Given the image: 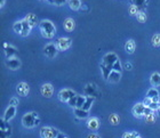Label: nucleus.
I'll return each mask as SVG.
<instances>
[{"instance_id":"13","label":"nucleus","mask_w":160,"mask_h":138,"mask_svg":"<svg viewBox=\"0 0 160 138\" xmlns=\"http://www.w3.org/2000/svg\"><path fill=\"white\" fill-rule=\"evenodd\" d=\"M6 65L8 69L15 71V70H18V69L21 68V62L18 58L12 57V58H8V61L6 62Z\"/></svg>"},{"instance_id":"2","label":"nucleus","mask_w":160,"mask_h":138,"mask_svg":"<svg viewBox=\"0 0 160 138\" xmlns=\"http://www.w3.org/2000/svg\"><path fill=\"white\" fill-rule=\"evenodd\" d=\"M40 27V32H41V36L46 39H52V38L56 34V27L50 21L48 20H43L39 23Z\"/></svg>"},{"instance_id":"17","label":"nucleus","mask_w":160,"mask_h":138,"mask_svg":"<svg viewBox=\"0 0 160 138\" xmlns=\"http://www.w3.org/2000/svg\"><path fill=\"white\" fill-rule=\"evenodd\" d=\"M22 23H23V29H22L21 36H22V37H28L31 31V25H30V23L28 22L27 18H24V20L22 21Z\"/></svg>"},{"instance_id":"3","label":"nucleus","mask_w":160,"mask_h":138,"mask_svg":"<svg viewBox=\"0 0 160 138\" xmlns=\"http://www.w3.org/2000/svg\"><path fill=\"white\" fill-rule=\"evenodd\" d=\"M39 123H40L39 115H38L36 112L27 113V114L22 118V125H23V127H25V128H29V129L34 128V127H37Z\"/></svg>"},{"instance_id":"10","label":"nucleus","mask_w":160,"mask_h":138,"mask_svg":"<svg viewBox=\"0 0 160 138\" xmlns=\"http://www.w3.org/2000/svg\"><path fill=\"white\" fill-rule=\"evenodd\" d=\"M16 91L20 96L25 97V96H28L29 91H30V87H29V84H28L27 82H20V83L17 84Z\"/></svg>"},{"instance_id":"30","label":"nucleus","mask_w":160,"mask_h":138,"mask_svg":"<svg viewBox=\"0 0 160 138\" xmlns=\"http://www.w3.org/2000/svg\"><path fill=\"white\" fill-rule=\"evenodd\" d=\"M151 41L154 47H160V34H154Z\"/></svg>"},{"instance_id":"35","label":"nucleus","mask_w":160,"mask_h":138,"mask_svg":"<svg viewBox=\"0 0 160 138\" xmlns=\"http://www.w3.org/2000/svg\"><path fill=\"white\" fill-rule=\"evenodd\" d=\"M113 70L117 71V72H121V71H122V65H121V63H120L119 59H118V61L113 64Z\"/></svg>"},{"instance_id":"36","label":"nucleus","mask_w":160,"mask_h":138,"mask_svg":"<svg viewBox=\"0 0 160 138\" xmlns=\"http://www.w3.org/2000/svg\"><path fill=\"white\" fill-rule=\"evenodd\" d=\"M160 106V103L159 102H152L148 107H150L151 110H153V111H158V108H159Z\"/></svg>"},{"instance_id":"48","label":"nucleus","mask_w":160,"mask_h":138,"mask_svg":"<svg viewBox=\"0 0 160 138\" xmlns=\"http://www.w3.org/2000/svg\"><path fill=\"white\" fill-rule=\"evenodd\" d=\"M135 138H142V137H141V136H137V137H135Z\"/></svg>"},{"instance_id":"47","label":"nucleus","mask_w":160,"mask_h":138,"mask_svg":"<svg viewBox=\"0 0 160 138\" xmlns=\"http://www.w3.org/2000/svg\"><path fill=\"white\" fill-rule=\"evenodd\" d=\"M157 112L159 113V115H160V106H159V108H158V111H157Z\"/></svg>"},{"instance_id":"37","label":"nucleus","mask_w":160,"mask_h":138,"mask_svg":"<svg viewBox=\"0 0 160 138\" xmlns=\"http://www.w3.org/2000/svg\"><path fill=\"white\" fill-rule=\"evenodd\" d=\"M145 121L148 122V123H152V122H154V120H156V117H154V113L153 114L149 115V117H145Z\"/></svg>"},{"instance_id":"22","label":"nucleus","mask_w":160,"mask_h":138,"mask_svg":"<svg viewBox=\"0 0 160 138\" xmlns=\"http://www.w3.org/2000/svg\"><path fill=\"white\" fill-rule=\"evenodd\" d=\"M74 115L78 119H86L88 117V111H85L83 108L74 107Z\"/></svg>"},{"instance_id":"25","label":"nucleus","mask_w":160,"mask_h":138,"mask_svg":"<svg viewBox=\"0 0 160 138\" xmlns=\"http://www.w3.org/2000/svg\"><path fill=\"white\" fill-rule=\"evenodd\" d=\"M135 42H134L133 40H128L126 42V45H125V49H126V51L128 53V54H133L134 50H135Z\"/></svg>"},{"instance_id":"33","label":"nucleus","mask_w":160,"mask_h":138,"mask_svg":"<svg viewBox=\"0 0 160 138\" xmlns=\"http://www.w3.org/2000/svg\"><path fill=\"white\" fill-rule=\"evenodd\" d=\"M77 99H78V96L76 95V96H73L72 98H70V99H69L68 104L70 105L71 107H76V106H77Z\"/></svg>"},{"instance_id":"38","label":"nucleus","mask_w":160,"mask_h":138,"mask_svg":"<svg viewBox=\"0 0 160 138\" xmlns=\"http://www.w3.org/2000/svg\"><path fill=\"white\" fill-rule=\"evenodd\" d=\"M67 2H69L68 0H54V5H56V6H63Z\"/></svg>"},{"instance_id":"44","label":"nucleus","mask_w":160,"mask_h":138,"mask_svg":"<svg viewBox=\"0 0 160 138\" xmlns=\"http://www.w3.org/2000/svg\"><path fill=\"white\" fill-rule=\"evenodd\" d=\"M5 2H6V0H0V7H1V8L5 6Z\"/></svg>"},{"instance_id":"28","label":"nucleus","mask_w":160,"mask_h":138,"mask_svg":"<svg viewBox=\"0 0 160 138\" xmlns=\"http://www.w3.org/2000/svg\"><path fill=\"white\" fill-rule=\"evenodd\" d=\"M22 29H23V23H22V21H20V22H16V23H14L13 30L15 31L16 33L21 34V32H22Z\"/></svg>"},{"instance_id":"6","label":"nucleus","mask_w":160,"mask_h":138,"mask_svg":"<svg viewBox=\"0 0 160 138\" xmlns=\"http://www.w3.org/2000/svg\"><path fill=\"white\" fill-rule=\"evenodd\" d=\"M57 50H58V48H57L56 45L48 44V45H46V46H45V48H43V54L46 55L47 57L53 58V57H55V56H56Z\"/></svg>"},{"instance_id":"32","label":"nucleus","mask_w":160,"mask_h":138,"mask_svg":"<svg viewBox=\"0 0 160 138\" xmlns=\"http://www.w3.org/2000/svg\"><path fill=\"white\" fill-rule=\"evenodd\" d=\"M138 13H140V9H138L135 5H130V7H129V14L130 15H135V16H136Z\"/></svg>"},{"instance_id":"20","label":"nucleus","mask_w":160,"mask_h":138,"mask_svg":"<svg viewBox=\"0 0 160 138\" xmlns=\"http://www.w3.org/2000/svg\"><path fill=\"white\" fill-rule=\"evenodd\" d=\"M63 26H64V29H65V31L71 32V31H73L74 26H76V23H74V21L72 20V18H67V20L64 21Z\"/></svg>"},{"instance_id":"15","label":"nucleus","mask_w":160,"mask_h":138,"mask_svg":"<svg viewBox=\"0 0 160 138\" xmlns=\"http://www.w3.org/2000/svg\"><path fill=\"white\" fill-rule=\"evenodd\" d=\"M100 120L97 118H95V117H93V118H90L88 121H87V127L90 129V130H97V129L100 128Z\"/></svg>"},{"instance_id":"11","label":"nucleus","mask_w":160,"mask_h":138,"mask_svg":"<svg viewBox=\"0 0 160 138\" xmlns=\"http://www.w3.org/2000/svg\"><path fill=\"white\" fill-rule=\"evenodd\" d=\"M40 93H41L42 96H45L46 98H49L53 96L54 87L50 83H45L41 86V88H40Z\"/></svg>"},{"instance_id":"43","label":"nucleus","mask_w":160,"mask_h":138,"mask_svg":"<svg viewBox=\"0 0 160 138\" xmlns=\"http://www.w3.org/2000/svg\"><path fill=\"white\" fill-rule=\"evenodd\" d=\"M125 68H126V70H132L133 65L130 64V63H126V64H125Z\"/></svg>"},{"instance_id":"1","label":"nucleus","mask_w":160,"mask_h":138,"mask_svg":"<svg viewBox=\"0 0 160 138\" xmlns=\"http://www.w3.org/2000/svg\"><path fill=\"white\" fill-rule=\"evenodd\" d=\"M117 54L114 53H108L102 59V63L100 64L101 71H102V74H103V78L105 80H108V78L110 75L111 71L113 70V64L118 61Z\"/></svg>"},{"instance_id":"4","label":"nucleus","mask_w":160,"mask_h":138,"mask_svg":"<svg viewBox=\"0 0 160 138\" xmlns=\"http://www.w3.org/2000/svg\"><path fill=\"white\" fill-rule=\"evenodd\" d=\"M58 130L52 127H42L40 129V137L41 138H57Z\"/></svg>"},{"instance_id":"45","label":"nucleus","mask_w":160,"mask_h":138,"mask_svg":"<svg viewBox=\"0 0 160 138\" xmlns=\"http://www.w3.org/2000/svg\"><path fill=\"white\" fill-rule=\"evenodd\" d=\"M57 138H68V137L65 135H63V134H61V132H60V134H58V136H57Z\"/></svg>"},{"instance_id":"21","label":"nucleus","mask_w":160,"mask_h":138,"mask_svg":"<svg viewBox=\"0 0 160 138\" xmlns=\"http://www.w3.org/2000/svg\"><path fill=\"white\" fill-rule=\"evenodd\" d=\"M150 83L152 87H159L160 86V74L158 72L153 73L150 78Z\"/></svg>"},{"instance_id":"9","label":"nucleus","mask_w":160,"mask_h":138,"mask_svg":"<svg viewBox=\"0 0 160 138\" xmlns=\"http://www.w3.org/2000/svg\"><path fill=\"white\" fill-rule=\"evenodd\" d=\"M0 132H1V138H8L12 134V128L8 125V122L1 119V127H0Z\"/></svg>"},{"instance_id":"16","label":"nucleus","mask_w":160,"mask_h":138,"mask_svg":"<svg viewBox=\"0 0 160 138\" xmlns=\"http://www.w3.org/2000/svg\"><path fill=\"white\" fill-rule=\"evenodd\" d=\"M120 78H121V72H117V71L112 70L109 78H108V81L111 83H117L120 81Z\"/></svg>"},{"instance_id":"18","label":"nucleus","mask_w":160,"mask_h":138,"mask_svg":"<svg viewBox=\"0 0 160 138\" xmlns=\"http://www.w3.org/2000/svg\"><path fill=\"white\" fill-rule=\"evenodd\" d=\"M148 1L149 0H132V5H135L140 9V12H144L148 5Z\"/></svg>"},{"instance_id":"31","label":"nucleus","mask_w":160,"mask_h":138,"mask_svg":"<svg viewBox=\"0 0 160 138\" xmlns=\"http://www.w3.org/2000/svg\"><path fill=\"white\" fill-rule=\"evenodd\" d=\"M136 18L138 22H141V23H144L145 21H147V15H145V13L144 12H140V13L136 15Z\"/></svg>"},{"instance_id":"29","label":"nucleus","mask_w":160,"mask_h":138,"mask_svg":"<svg viewBox=\"0 0 160 138\" xmlns=\"http://www.w3.org/2000/svg\"><path fill=\"white\" fill-rule=\"evenodd\" d=\"M87 97H85V96H78V99H77V106L76 107L78 108H81L83 106V104H85V102H86Z\"/></svg>"},{"instance_id":"49","label":"nucleus","mask_w":160,"mask_h":138,"mask_svg":"<svg viewBox=\"0 0 160 138\" xmlns=\"http://www.w3.org/2000/svg\"><path fill=\"white\" fill-rule=\"evenodd\" d=\"M40 1H43V0H40Z\"/></svg>"},{"instance_id":"27","label":"nucleus","mask_w":160,"mask_h":138,"mask_svg":"<svg viewBox=\"0 0 160 138\" xmlns=\"http://www.w3.org/2000/svg\"><path fill=\"white\" fill-rule=\"evenodd\" d=\"M109 121H110L111 125H113V126H117L119 125V122H120V118H119V115L118 114H111L110 115V118H109Z\"/></svg>"},{"instance_id":"34","label":"nucleus","mask_w":160,"mask_h":138,"mask_svg":"<svg viewBox=\"0 0 160 138\" xmlns=\"http://www.w3.org/2000/svg\"><path fill=\"white\" fill-rule=\"evenodd\" d=\"M137 136H140V135H138V132H136V131L125 132V134L122 135V138H135V137H137Z\"/></svg>"},{"instance_id":"23","label":"nucleus","mask_w":160,"mask_h":138,"mask_svg":"<svg viewBox=\"0 0 160 138\" xmlns=\"http://www.w3.org/2000/svg\"><path fill=\"white\" fill-rule=\"evenodd\" d=\"M28 20V22L30 23L31 27H34L36 25H38V17L34 15V14H29L27 17H25Z\"/></svg>"},{"instance_id":"14","label":"nucleus","mask_w":160,"mask_h":138,"mask_svg":"<svg viewBox=\"0 0 160 138\" xmlns=\"http://www.w3.org/2000/svg\"><path fill=\"white\" fill-rule=\"evenodd\" d=\"M3 50H5V55H6L7 58H12V57H15L17 54V50L16 48L13 47V46H10L8 44H3Z\"/></svg>"},{"instance_id":"24","label":"nucleus","mask_w":160,"mask_h":138,"mask_svg":"<svg viewBox=\"0 0 160 138\" xmlns=\"http://www.w3.org/2000/svg\"><path fill=\"white\" fill-rule=\"evenodd\" d=\"M69 6L72 10H79L82 5L80 0H69Z\"/></svg>"},{"instance_id":"5","label":"nucleus","mask_w":160,"mask_h":138,"mask_svg":"<svg viewBox=\"0 0 160 138\" xmlns=\"http://www.w3.org/2000/svg\"><path fill=\"white\" fill-rule=\"evenodd\" d=\"M73 96H76V93L71 89H63L58 93V99L61 102H64V103H68L70 98H72Z\"/></svg>"},{"instance_id":"41","label":"nucleus","mask_w":160,"mask_h":138,"mask_svg":"<svg viewBox=\"0 0 160 138\" xmlns=\"http://www.w3.org/2000/svg\"><path fill=\"white\" fill-rule=\"evenodd\" d=\"M9 105H13V106H17V105H18V99H17L16 97H13L12 99H10Z\"/></svg>"},{"instance_id":"8","label":"nucleus","mask_w":160,"mask_h":138,"mask_svg":"<svg viewBox=\"0 0 160 138\" xmlns=\"http://www.w3.org/2000/svg\"><path fill=\"white\" fill-rule=\"evenodd\" d=\"M71 44H72V41L70 38H60L57 40L56 46L58 48V50H67L71 47Z\"/></svg>"},{"instance_id":"12","label":"nucleus","mask_w":160,"mask_h":138,"mask_svg":"<svg viewBox=\"0 0 160 138\" xmlns=\"http://www.w3.org/2000/svg\"><path fill=\"white\" fill-rule=\"evenodd\" d=\"M15 114H16V106H13V105H9L8 107H7V110L5 111V115H3V120L5 121H10L12 119L15 117Z\"/></svg>"},{"instance_id":"42","label":"nucleus","mask_w":160,"mask_h":138,"mask_svg":"<svg viewBox=\"0 0 160 138\" xmlns=\"http://www.w3.org/2000/svg\"><path fill=\"white\" fill-rule=\"evenodd\" d=\"M87 138H101L98 135H96V134H90V135L87 136Z\"/></svg>"},{"instance_id":"7","label":"nucleus","mask_w":160,"mask_h":138,"mask_svg":"<svg viewBox=\"0 0 160 138\" xmlns=\"http://www.w3.org/2000/svg\"><path fill=\"white\" fill-rule=\"evenodd\" d=\"M145 105L143 103H137L133 107V115L137 119L144 118V111H145Z\"/></svg>"},{"instance_id":"39","label":"nucleus","mask_w":160,"mask_h":138,"mask_svg":"<svg viewBox=\"0 0 160 138\" xmlns=\"http://www.w3.org/2000/svg\"><path fill=\"white\" fill-rule=\"evenodd\" d=\"M153 113H154L153 110H151L150 107H145V111H144V118H145V117H149V115H151V114H153Z\"/></svg>"},{"instance_id":"26","label":"nucleus","mask_w":160,"mask_h":138,"mask_svg":"<svg viewBox=\"0 0 160 138\" xmlns=\"http://www.w3.org/2000/svg\"><path fill=\"white\" fill-rule=\"evenodd\" d=\"M94 96H89V97H87V99H86V102H85V104H83V106L81 108H83L85 111H89L90 110V107H92V105H93V103H94Z\"/></svg>"},{"instance_id":"40","label":"nucleus","mask_w":160,"mask_h":138,"mask_svg":"<svg viewBox=\"0 0 160 138\" xmlns=\"http://www.w3.org/2000/svg\"><path fill=\"white\" fill-rule=\"evenodd\" d=\"M152 102H153V101H152V98H150V97H145V98H144V101H143V104L148 107V106H149V105H150L151 103H152Z\"/></svg>"},{"instance_id":"19","label":"nucleus","mask_w":160,"mask_h":138,"mask_svg":"<svg viewBox=\"0 0 160 138\" xmlns=\"http://www.w3.org/2000/svg\"><path fill=\"white\" fill-rule=\"evenodd\" d=\"M147 97L152 98V101L153 102H159V91H158L156 88H151V89L148 90Z\"/></svg>"},{"instance_id":"46","label":"nucleus","mask_w":160,"mask_h":138,"mask_svg":"<svg viewBox=\"0 0 160 138\" xmlns=\"http://www.w3.org/2000/svg\"><path fill=\"white\" fill-rule=\"evenodd\" d=\"M47 1H48L49 3H54V0H47Z\"/></svg>"}]
</instances>
